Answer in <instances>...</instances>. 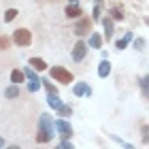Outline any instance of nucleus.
Returning <instances> with one entry per match:
<instances>
[{
	"mask_svg": "<svg viewBox=\"0 0 149 149\" xmlns=\"http://www.w3.org/2000/svg\"><path fill=\"white\" fill-rule=\"evenodd\" d=\"M53 128H56V121H53L47 113L40 115L38 119V132H36V143H49L53 139Z\"/></svg>",
	"mask_w": 149,
	"mask_h": 149,
	"instance_id": "nucleus-1",
	"label": "nucleus"
},
{
	"mask_svg": "<svg viewBox=\"0 0 149 149\" xmlns=\"http://www.w3.org/2000/svg\"><path fill=\"white\" fill-rule=\"evenodd\" d=\"M13 43H15L17 47H28L32 45V32L28 28H17L15 32H13Z\"/></svg>",
	"mask_w": 149,
	"mask_h": 149,
	"instance_id": "nucleus-2",
	"label": "nucleus"
},
{
	"mask_svg": "<svg viewBox=\"0 0 149 149\" xmlns=\"http://www.w3.org/2000/svg\"><path fill=\"white\" fill-rule=\"evenodd\" d=\"M49 74H51V79H56L58 83H72V72L70 70H66L64 66H53V68L49 70Z\"/></svg>",
	"mask_w": 149,
	"mask_h": 149,
	"instance_id": "nucleus-3",
	"label": "nucleus"
},
{
	"mask_svg": "<svg viewBox=\"0 0 149 149\" xmlns=\"http://www.w3.org/2000/svg\"><path fill=\"white\" fill-rule=\"evenodd\" d=\"M74 34L77 36H85L87 32H92V19H87V17H83L81 15L79 19H77V24H74Z\"/></svg>",
	"mask_w": 149,
	"mask_h": 149,
	"instance_id": "nucleus-4",
	"label": "nucleus"
},
{
	"mask_svg": "<svg viewBox=\"0 0 149 149\" xmlns=\"http://www.w3.org/2000/svg\"><path fill=\"white\" fill-rule=\"evenodd\" d=\"M87 45L85 40H77V43H74V47H72V60L74 62H83L85 60V56H87Z\"/></svg>",
	"mask_w": 149,
	"mask_h": 149,
	"instance_id": "nucleus-5",
	"label": "nucleus"
},
{
	"mask_svg": "<svg viewBox=\"0 0 149 149\" xmlns=\"http://www.w3.org/2000/svg\"><path fill=\"white\" fill-rule=\"evenodd\" d=\"M56 130L60 132L62 139H70L72 136V128H70V124L66 119H56Z\"/></svg>",
	"mask_w": 149,
	"mask_h": 149,
	"instance_id": "nucleus-6",
	"label": "nucleus"
},
{
	"mask_svg": "<svg viewBox=\"0 0 149 149\" xmlns=\"http://www.w3.org/2000/svg\"><path fill=\"white\" fill-rule=\"evenodd\" d=\"M64 15L68 17V19H79L81 15H83V11H81V6H79V4H66Z\"/></svg>",
	"mask_w": 149,
	"mask_h": 149,
	"instance_id": "nucleus-7",
	"label": "nucleus"
},
{
	"mask_svg": "<svg viewBox=\"0 0 149 149\" xmlns=\"http://www.w3.org/2000/svg\"><path fill=\"white\" fill-rule=\"evenodd\" d=\"M47 104H49L53 111H60V109H62V104H64V102L60 100L58 92H56V94H47Z\"/></svg>",
	"mask_w": 149,
	"mask_h": 149,
	"instance_id": "nucleus-8",
	"label": "nucleus"
},
{
	"mask_svg": "<svg viewBox=\"0 0 149 149\" xmlns=\"http://www.w3.org/2000/svg\"><path fill=\"white\" fill-rule=\"evenodd\" d=\"M102 28H104V36L107 38H113V17L111 15H104L102 17Z\"/></svg>",
	"mask_w": 149,
	"mask_h": 149,
	"instance_id": "nucleus-9",
	"label": "nucleus"
},
{
	"mask_svg": "<svg viewBox=\"0 0 149 149\" xmlns=\"http://www.w3.org/2000/svg\"><path fill=\"white\" fill-rule=\"evenodd\" d=\"M28 64L32 66V68H34L36 72H43V70H47V62L43 58H30L28 60Z\"/></svg>",
	"mask_w": 149,
	"mask_h": 149,
	"instance_id": "nucleus-10",
	"label": "nucleus"
},
{
	"mask_svg": "<svg viewBox=\"0 0 149 149\" xmlns=\"http://www.w3.org/2000/svg\"><path fill=\"white\" fill-rule=\"evenodd\" d=\"M87 45H90L92 49H100V47H102V36H100V32H92L90 38H87Z\"/></svg>",
	"mask_w": 149,
	"mask_h": 149,
	"instance_id": "nucleus-11",
	"label": "nucleus"
},
{
	"mask_svg": "<svg viewBox=\"0 0 149 149\" xmlns=\"http://www.w3.org/2000/svg\"><path fill=\"white\" fill-rule=\"evenodd\" d=\"M109 74H111V62L107 58H102V62H100V66H98V77L104 79V77H109Z\"/></svg>",
	"mask_w": 149,
	"mask_h": 149,
	"instance_id": "nucleus-12",
	"label": "nucleus"
},
{
	"mask_svg": "<svg viewBox=\"0 0 149 149\" xmlns=\"http://www.w3.org/2000/svg\"><path fill=\"white\" fill-rule=\"evenodd\" d=\"M72 94H74V96H85V94L90 96V94H92V90L87 87V83H77V85L72 87Z\"/></svg>",
	"mask_w": 149,
	"mask_h": 149,
	"instance_id": "nucleus-13",
	"label": "nucleus"
},
{
	"mask_svg": "<svg viewBox=\"0 0 149 149\" xmlns=\"http://www.w3.org/2000/svg\"><path fill=\"white\" fill-rule=\"evenodd\" d=\"M4 96L9 98V100H15V98H19V85H17V83L9 85V87L4 90Z\"/></svg>",
	"mask_w": 149,
	"mask_h": 149,
	"instance_id": "nucleus-14",
	"label": "nucleus"
},
{
	"mask_svg": "<svg viewBox=\"0 0 149 149\" xmlns=\"http://www.w3.org/2000/svg\"><path fill=\"white\" fill-rule=\"evenodd\" d=\"M109 15L113 17V22H121V19L126 17V15H124V9H121V6H111V9H109Z\"/></svg>",
	"mask_w": 149,
	"mask_h": 149,
	"instance_id": "nucleus-15",
	"label": "nucleus"
},
{
	"mask_svg": "<svg viewBox=\"0 0 149 149\" xmlns=\"http://www.w3.org/2000/svg\"><path fill=\"white\" fill-rule=\"evenodd\" d=\"M24 79H26V72L24 70H19V68H15V70H11V83H24Z\"/></svg>",
	"mask_w": 149,
	"mask_h": 149,
	"instance_id": "nucleus-16",
	"label": "nucleus"
},
{
	"mask_svg": "<svg viewBox=\"0 0 149 149\" xmlns=\"http://www.w3.org/2000/svg\"><path fill=\"white\" fill-rule=\"evenodd\" d=\"M130 40H132V32H126V36H124V38L115 40V49H119V51H121V49H126Z\"/></svg>",
	"mask_w": 149,
	"mask_h": 149,
	"instance_id": "nucleus-17",
	"label": "nucleus"
},
{
	"mask_svg": "<svg viewBox=\"0 0 149 149\" xmlns=\"http://www.w3.org/2000/svg\"><path fill=\"white\" fill-rule=\"evenodd\" d=\"M17 15H19V11H17V9H6V11H4V22H6V24H11Z\"/></svg>",
	"mask_w": 149,
	"mask_h": 149,
	"instance_id": "nucleus-18",
	"label": "nucleus"
},
{
	"mask_svg": "<svg viewBox=\"0 0 149 149\" xmlns=\"http://www.w3.org/2000/svg\"><path fill=\"white\" fill-rule=\"evenodd\" d=\"M24 72H26V79H28V81H40V79L36 77V72H34V68H32V66H26Z\"/></svg>",
	"mask_w": 149,
	"mask_h": 149,
	"instance_id": "nucleus-19",
	"label": "nucleus"
},
{
	"mask_svg": "<svg viewBox=\"0 0 149 149\" xmlns=\"http://www.w3.org/2000/svg\"><path fill=\"white\" fill-rule=\"evenodd\" d=\"M139 85H141V92H143L145 96H149V77H141Z\"/></svg>",
	"mask_w": 149,
	"mask_h": 149,
	"instance_id": "nucleus-20",
	"label": "nucleus"
},
{
	"mask_svg": "<svg viewBox=\"0 0 149 149\" xmlns=\"http://www.w3.org/2000/svg\"><path fill=\"white\" fill-rule=\"evenodd\" d=\"M11 43H13V38H9V36H0V51H4V49H9L11 47Z\"/></svg>",
	"mask_w": 149,
	"mask_h": 149,
	"instance_id": "nucleus-21",
	"label": "nucleus"
},
{
	"mask_svg": "<svg viewBox=\"0 0 149 149\" xmlns=\"http://www.w3.org/2000/svg\"><path fill=\"white\" fill-rule=\"evenodd\" d=\"M43 87L47 90V94H56V92H58V87L53 85V83H51L49 79H43Z\"/></svg>",
	"mask_w": 149,
	"mask_h": 149,
	"instance_id": "nucleus-22",
	"label": "nucleus"
},
{
	"mask_svg": "<svg viewBox=\"0 0 149 149\" xmlns=\"http://www.w3.org/2000/svg\"><path fill=\"white\" fill-rule=\"evenodd\" d=\"M40 87H43V79L40 81H30L28 83V92H38Z\"/></svg>",
	"mask_w": 149,
	"mask_h": 149,
	"instance_id": "nucleus-23",
	"label": "nucleus"
},
{
	"mask_svg": "<svg viewBox=\"0 0 149 149\" xmlns=\"http://www.w3.org/2000/svg\"><path fill=\"white\" fill-rule=\"evenodd\" d=\"M58 113H60V117H70V115H72V109H70L68 104H62V109H60Z\"/></svg>",
	"mask_w": 149,
	"mask_h": 149,
	"instance_id": "nucleus-24",
	"label": "nucleus"
},
{
	"mask_svg": "<svg viewBox=\"0 0 149 149\" xmlns=\"http://www.w3.org/2000/svg\"><path fill=\"white\" fill-rule=\"evenodd\" d=\"M100 15H102V9H100V4H96L92 11V19H100Z\"/></svg>",
	"mask_w": 149,
	"mask_h": 149,
	"instance_id": "nucleus-25",
	"label": "nucleus"
},
{
	"mask_svg": "<svg viewBox=\"0 0 149 149\" xmlns=\"http://www.w3.org/2000/svg\"><path fill=\"white\" fill-rule=\"evenodd\" d=\"M134 47H136L139 51H143L145 49V38H136V40H134Z\"/></svg>",
	"mask_w": 149,
	"mask_h": 149,
	"instance_id": "nucleus-26",
	"label": "nucleus"
},
{
	"mask_svg": "<svg viewBox=\"0 0 149 149\" xmlns=\"http://www.w3.org/2000/svg\"><path fill=\"white\" fill-rule=\"evenodd\" d=\"M143 143H149V126H143Z\"/></svg>",
	"mask_w": 149,
	"mask_h": 149,
	"instance_id": "nucleus-27",
	"label": "nucleus"
},
{
	"mask_svg": "<svg viewBox=\"0 0 149 149\" xmlns=\"http://www.w3.org/2000/svg\"><path fill=\"white\" fill-rule=\"evenodd\" d=\"M60 147H62V149H72V143H70V141H62Z\"/></svg>",
	"mask_w": 149,
	"mask_h": 149,
	"instance_id": "nucleus-28",
	"label": "nucleus"
},
{
	"mask_svg": "<svg viewBox=\"0 0 149 149\" xmlns=\"http://www.w3.org/2000/svg\"><path fill=\"white\" fill-rule=\"evenodd\" d=\"M40 2H53L56 4V2H62V0H40Z\"/></svg>",
	"mask_w": 149,
	"mask_h": 149,
	"instance_id": "nucleus-29",
	"label": "nucleus"
},
{
	"mask_svg": "<svg viewBox=\"0 0 149 149\" xmlns=\"http://www.w3.org/2000/svg\"><path fill=\"white\" fill-rule=\"evenodd\" d=\"M68 4H79V2H77V0H68Z\"/></svg>",
	"mask_w": 149,
	"mask_h": 149,
	"instance_id": "nucleus-30",
	"label": "nucleus"
},
{
	"mask_svg": "<svg viewBox=\"0 0 149 149\" xmlns=\"http://www.w3.org/2000/svg\"><path fill=\"white\" fill-rule=\"evenodd\" d=\"M145 24H147V26H149V15H147V17H145Z\"/></svg>",
	"mask_w": 149,
	"mask_h": 149,
	"instance_id": "nucleus-31",
	"label": "nucleus"
},
{
	"mask_svg": "<svg viewBox=\"0 0 149 149\" xmlns=\"http://www.w3.org/2000/svg\"><path fill=\"white\" fill-rule=\"evenodd\" d=\"M0 147H4V141H2V139H0Z\"/></svg>",
	"mask_w": 149,
	"mask_h": 149,
	"instance_id": "nucleus-32",
	"label": "nucleus"
},
{
	"mask_svg": "<svg viewBox=\"0 0 149 149\" xmlns=\"http://www.w3.org/2000/svg\"><path fill=\"white\" fill-rule=\"evenodd\" d=\"M94 2H96V4H100V2H102V0H94Z\"/></svg>",
	"mask_w": 149,
	"mask_h": 149,
	"instance_id": "nucleus-33",
	"label": "nucleus"
}]
</instances>
